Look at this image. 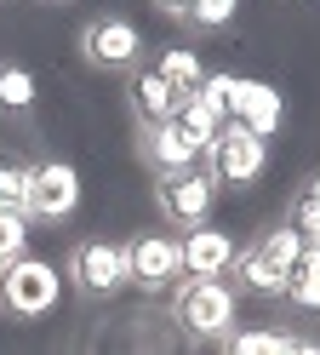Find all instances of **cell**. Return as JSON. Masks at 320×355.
<instances>
[{"instance_id": "7402d4cb", "label": "cell", "mask_w": 320, "mask_h": 355, "mask_svg": "<svg viewBox=\"0 0 320 355\" xmlns=\"http://www.w3.org/2000/svg\"><path fill=\"white\" fill-rule=\"evenodd\" d=\"M240 0H189V12H183V24L189 29H223L229 17H235Z\"/></svg>"}, {"instance_id": "7c38bea8", "label": "cell", "mask_w": 320, "mask_h": 355, "mask_svg": "<svg viewBox=\"0 0 320 355\" xmlns=\"http://www.w3.org/2000/svg\"><path fill=\"white\" fill-rule=\"evenodd\" d=\"M126 103H132V115L143 121V126H160V121L177 115L183 98L160 80V69H132V75H126Z\"/></svg>"}, {"instance_id": "2e32d148", "label": "cell", "mask_w": 320, "mask_h": 355, "mask_svg": "<svg viewBox=\"0 0 320 355\" xmlns=\"http://www.w3.org/2000/svg\"><path fill=\"white\" fill-rule=\"evenodd\" d=\"M172 121H177V132H183V138H189V144H195L200 155L212 149V138H217V132H223V121H217V115H212V109H206L200 98H183Z\"/></svg>"}, {"instance_id": "30bf717a", "label": "cell", "mask_w": 320, "mask_h": 355, "mask_svg": "<svg viewBox=\"0 0 320 355\" xmlns=\"http://www.w3.org/2000/svg\"><path fill=\"white\" fill-rule=\"evenodd\" d=\"M183 275H195V281H223L229 270H235V235H223L212 224H200V230H183Z\"/></svg>"}, {"instance_id": "9c48e42d", "label": "cell", "mask_w": 320, "mask_h": 355, "mask_svg": "<svg viewBox=\"0 0 320 355\" xmlns=\"http://www.w3.org/2000/svg\"><path fill=\"white\" fill-rule=\"evenodd\" d=\"M229 121L246 126V132H258V138H274V132H281V121H286V103H281V92H274L269 80H240V75H235Z\"/></svg>"}, {"instance_id": "484cf974", "label": "cell", "mask_w": 320, "mask_h": 355, "mask_svg": "<svg viewBox=\"0 0 320 355\" xmlns=\"http://www.w3.org/2000/svg\"><path fill=\"white\" fill-rule=\"evenodd\" d=\"M309 189H314V195H320V178H309Z\"/></svg>"}, {"instance_id": "7a4b0ae2", "label": "cell", "mask_w": 320, "mask_h": 355, "mask_svg": "<svg viewBox=\"0 0 320 355\" xmlns=\"http://www.w3.org/2000/svg\"><path fill=\"white\" fill-rule=\"evenodd\" d=\"M63 298V275L52 270L46 258H17L0 270V309L17 321H40V315H52Z\"/></svg>"}, {"instance_id": "3957f363", "label": "cell", "mask_w": 320, "mask_h": 355, "mask_svg": "<svg viewBox=\"0 0 320 355\" xmlns=\"http://www.w3.org/2000/svg\"><path fill=\"white\" fill-rule=\"evenodd\" d=\"M200 161H206V172H212L217 189H223V184L246 189V184H258L263 166H269V138H258V132H246V126H235V121H223V132L212 138V149H206Z\"/></svg>"}, {"instance_id": "9a60e30c", "label": "cell", "mask_w": 320, "mask_h": 355, "mask_svg": "<svg viewBox=\"0 0 320 355\" xmlns=\"http://www.w3.org/2000/svg\"><path fill=\"white\" fill-rule=\"evenodd\" d=\"M154 69H160V80H166L177 98H195L200 80H206V63H200V52H189V46H166Z\"/></svg>"}, {"instance_id": "ac0fdd59", "label": "cell", "mask_w": 320, "mask_h": 355, "mask_svg": "<svg viewBox=\"0 0 320 355\" xmlns=\"http://www.w3.org/2000/svg\"><path fill=\"white\" fill-rule=\"evenodd\" d=\"M223 355H286V332L274 327H251V332H229Z\"/></svg>"}, {"instance_id": "5b68a950", "label": "cell", "mask_w": 320, "mask_h": 355, "mask_svg": "<svg viewBox=\"0 0 320 355\" xmlns=\"http://www.w3.org/2000/svg\"><path fill=\"white\" fill-rule=\"evenodd\" d=\"M80 58L91 69H109V75H132L137 58H143V29L132 17H91L80 29Z\"/></svg>"}, {"instance_id": "52a82bcc", "label": "cell", "mask_w": 320, "mask_h": 355, "mask_svg": "<svg viewBox=\"0 0 320 355\" xmlns=\"http://www.w3.org/2000/svg\"><path fill=\"white\" fill-rule=\"evenodd\" d=\"M69 281L80 286L86 298H114L126 293V247L121 241H75V252H69Z\"/></svg>"}, {"instance_id": "277c9868", "label": "cell", "mask_w": 320, "mask_h": 355, "mask_svg": "<svg viewBox=\"0 0 320 355\" xmlns=\"http://www.w3.org/2000/svg\"><path fill=\"white\" fill-rule=\"evenodd\" d=\"M154 201H160V218L172 230H200L217 207V184L206 166H189V172H166L154 178Z\"/></svg>"}, {"instance_id": "603a6c76", "label": "cell", "mask_w": 320, "mask_h": 355, "mask_svg": "<svg viewBox=\"0 0 320 355\" xmlns=\"http://www.w3.org/2000/svg\"><path fill=\"white\" fill-rule=\"evenodd\" d=\"M195 98H200L206 109H212L217 121H229V98H235V75H206Z\"/></svg>"}, {"instance_id": "e0dca14e", "label": "cell", "mask_w": 320, "mask_h": 355, "mask_svg": "<svg viewBox=\"0 0 320 355\" xmlns=\"http://www.w3.org/2000/svg\"><path fill=\"white\" fill-rule=\"evenodd\" d=\"M281 224H292L297 235H303V247H314V241H320V195H314L309 184L292 195V207H286V218H281Z\"/></svg>"}, {"instance_id": "5bb4252c", "label": "cell", "mask_w": 320, "mask_h": 355, "mask_svg": "<svg viewBox=\"0 0 320 355\" xmlns=\"http://www.w3.org/2000/svg\"><path fill=\"white\" fill-rule=\"evenodd\" d=\"M281 298H286V304H297V309H320V241L297 252V263L286 270Z\"/></svg>"}, {"instance_id": "d4e9b609", "label": "cell", "mask_w": 320, "mask_h": 355, "mask_svg": "<svg viewBox=\"0 0 320 355\" xmlns=\"http://www.w3.org/2000/svg\"><path fill=\"white\" fill-rule=\"evenodd\" d=\"M154 6H160V12H166V17H172V24H183V12H189V0H154Z\"/></svg>"}, {"instance_id": "44dd1931", "label": "cell", "mask_w": 320, "mask_h": 355, "mask_svg": "<svg viewBox=\"0 0 320 355\" xmlns=\"http://www.w3.org/2000/svg\"><path fill=\"white\" fill-rule=\"evenodd\" d=\"M17 258H29V218L23 212H0V270Z\"/></svg>"}, {"instance_id": "4316f807", "label": "cell", "mask_w": 320, "mask_h": 355, "mask_svg": "<svg viewBox=\"0 0 320 355\" xmlns=\"http://www.w3.org/2000/svg\"><path fill=\"white\" fill-rule=\"evenodd\" d=\"M52 6H63V0H52Z\"/></svg>"}, {"instance_id": "cb8c5ba5", "label": "cell", "mask_w": 320, "mask_h": 355, "mask_svg": "<svg viewBox=\"0 0 320 355\" xmlns=\"http://www.w3.org/2000/svg\"><path fill=\"white\" fill-rule=\"evenodd\" d=\"M286 355H320L314 338H297V332H286Z\"/></svg>"}, {"instance_id": "d6986e66", "label": "cell", "mask_w": 320, "mask_h": 355, "mask_svg": "<svg viewBox=\"0 0 320 355\" xmlns=\"http://www.w3.org/2000/svg\"><path fill=\"white\" fill-rule=\"evenodd\" d=\"M23 201H29V161L0 155V212H23Z\"/></svg>"}, {"instance_id": "ffe728a7", "label": "cell", "mask_w": 320, "mask_h": 355, "mask_svg": "<svg viewBox=\"0 0 320 355\" xmlns=\"http://www.w3.org/2000/svg\"><path fill=\"white\" fill-rule=\"evenodd\" d=\"M35 103V75L29 69H17V63H0V109H29Z\"/></svg>"}, {"instance_id": "ba28073f", "label": "cell", "mask_w": 320, "mask_h": 355, "mask_svg": "<svg viewBox=\"0 0 320 355\" xmlns=\"http://www.w3.org/2000/svg\"><path fill=\"white\" fill-rule=\"evenodd\" d=\"M183 281V247L177 235H137L126 247V286H143V293H166Z\"/></svg>"}, {"instance_id": "6da1fadb", "label": "cell", "mask_w": 320, "mask_h": 355, "mask_svg": "<svg viewBox=\"0 0 320 355\" xmlns=\"http://www.w3.org/2000/svg\"><path fill=\"white\" fill-rule=\"evenodd\" d=\"M172 321L189 332V338H223V332L235 327V286L183 275L177 293H172Z\"/></svg>"}, {"instance_id": "8992f818", "label": "cell", "mask_w": 320, "mask_h": 355, "mask_svg": "<svg viewBox=\"0 0 320 355\" xmlns=\"http://www.w3.org/2000/svg\"><path fill=\"white\" fill-rule=\"evenodd\" d=\"M75 207H80V172L69 161L29 166V201H23V218H29V224H63Z\"/></svg>"}, {"instance_id": "8fae6325", "label": "cell", "mask_w": 320, "mask_h": 355, "mask_svg": "<svg viewBox=\"0 0 320 355\" xmlns=\"http://www.w3.org/2000/svg\"><path fill=\"white\" fill-rule=\"evenodd\" d=\"M143 161L154 166V178H166V172L200 166V149L177 132V121H160V126H143Z\"/></svg>"}, {"instance_id": "4fadbf2b", "label": "cell", "mask_w": 320, "mask_h": 355, "mask_svg": "<svg viewBox=\"0 0 320 355\" xmlns=\"http://www.w3.org/2000/svg\"><path fill=\"white\" fill-rule=\"evenodd\" d=\"M235 286H240V293H258V298H281V286H286V263L258 241V247L235 252Z\"/></svg>"}]
</instances>
